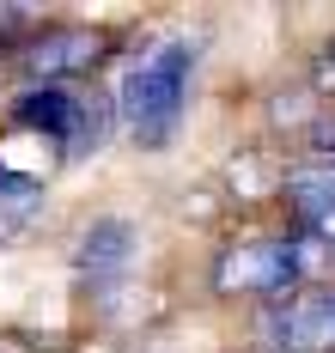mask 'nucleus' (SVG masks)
<instances>
[{
  "mask_svg": "<svg viewBox=\"0 0 335 353\" xmlns=\"http://www.w3.org/2000/svg\"><path fill=\"white\" fill-rule=\"evenodd\" d=\"M189 68H195V49L183 37H165L122 79V122L141 146H165L177 134L183 104H189Z\"/></svg>",
  "mask_w": 335,
  "mask_h": 353,
  "instance_id": "obj_1",
  "label": "nucleus"
},
{
  "mask_svg": "<svg viewBox=\"0 0 335 353\" xmlns=\"http://www.w3.org/2000/svg\"><path fill=\"white\" fill-rule=\"evenodd\" d=\"M298 268H305L298 238H250L220 256V286L225 292H281L298 281Z\"/></svg>",
  "mask_w": 335,
  "mask_h": 353,
  "instance_id": "obj_2",
  "label": "nucleus"
},
{
  "mask_svg": "<svg viewBox=\"0 0 335 353\" xmlns=\"http://www.w3.org/2000/svg\"><path fill=\"white\" fill-rule=\"evenodd\" d=\"M6 122L12 128H25V134H49V141H74L79 146V122H92L79 98H68L61 85H31V92H19L12 110H6Z\"/></svg>",
  "mask_w": 335,
  "mask_h": 353,
  "instance_id": "obj_3",
  "label": "nucleus"
},
{
  "mask_svg": "<svg viewBox=\"0 0 335 353\" xmlns=\"http://www.w3.org/2000/svg\"><path fill=\"white\" fill-rule=\"evenodd\" d=\"M128 268H134V225L128 219H98L79 238V274H85V286H116Z\"/></svg>",
  "mask_w": 335,
  "mask_h": 353,
  "instance_id": "obj_4",
  "label": "nucleus"
},
{
  "mask_svg": "<svg viewBox=\"0 0 335 353\" xmlns=\"http://www.w3.org/2000/svg\"><path fill=\"white\" fill-rule=\"evenodd\" d=\"M274 335L298 353H329L335 347V292H305L293 299L281 317H274Z\"/></svg>",
  "mask_w": 335,
  "mask_h": 353,
  "instance_id": "obj_5",
  "label": "nucleus"
},
{
  "mask_svg": "<svg viewBox=\"0 0 335 353\" xmlns=\"http://www.w3.org/2000/svg\"><path fill=\"white\" fill-rule=\"evenodd\" d=\"M92 55H98V37H92V31H49V37L37 43V49H31V61H25V68L37 73V79H43V73L55 79V73L85 68Z\"/></svg>",
  "mask_w": 335,
  "mask_h": 353,
  "instance_id": "obj_6",
  "label": "nucleus"
}]
</instances>
